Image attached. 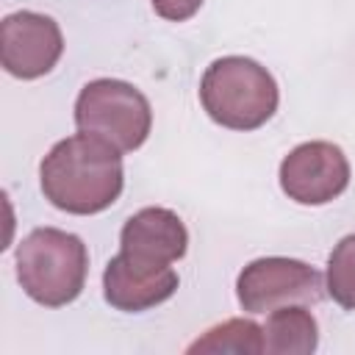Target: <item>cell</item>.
Returning a JSON list of instances; mask_svg holds the SVG:
<instances>
[{
    "mask_svg": "<svg viewBox=\"0 0 355 355\" xmlns=\"http://www.w3.org/2000/svg\"><path fill=\"white\" fill-rule=\"evenodd\" d=\"M150 6H153V11H155L161 19L186 22V19H191V17L200 11L202 0H150Z\"/></svg>",
    "mask_w": 355,
    "mask_h": 355,
    "instance_id": "13",
    "label": "cell"
},
{
    "mask_svg": "<svg viewBox=\"0 0 355 355\" xmlns=\"http://www.w3.org/2000/svg\"><path fill=\"white\" fill-rule=\"evenodd\" d=\"M44 200L58 211L92 216L111 208L125 186L122 155L97 136L75 133L50 147L39 164Z\"/></svg>",
    "mask_w": 355,
    "mask_h": 355,
    "instance_id": "1",
    "label": "cell"
},
{
    "mask_svg": "<svg viewBox=\"0 0 355 355\" xmlns=\"http://www.w3.org/2000/svg\"><path fill=\"white\" fill-rule=\"evenodd\" d=\"M178 291V272L172 266L144 263L116 252L103 272V297L122 313H141L166 302Z\"/></svg>",
    "mask_w": 355,
    "mask_h": 355,
    "instance_id": "8",
    "label": "cell"
},
{
    "mask_svg": "<svg viewBox=\"0 0 355 355\" xmlns=\"http://www.w3.org/2000/svg\"><path fill=\"white\" fill-rule=\"evenodd\" d=\"M75 125L80 133L97 136L119 153L139 150L153 128L150 100L128 80H89L75 100Z\"/></svg>",
    "mask_w": 355,
    "mask_h": 355,
    "instance_id": "4",
    "label": "cell"
},
{
    "mask_svg": "<svg viewBox=\"0 0 355 355\" xmlns=\"http://www.w3.org/2000/svg\"><path fill=\"white\" fill-rule=\"evenodd\" d=\"M186 352H236V355H261L263 352V327L252 319H227L208 327Z\"/></svg>",
    "mask_w": 355,
    "mask_h": 355,
    "instance_id": "11",
    "label": "cell"
},
{
    "mask_svg": "<svg viewBox=\"0 0 355 355\" xmlns=\"http://www.w3.org/2000/svg\"><path fill=\"white\" fill-rule=\"evenodd\" d=\"M17 280L22 291L44 305L61 308L80 297L89 272V250L80 236L61 227H36L17 247Z\"/></svg>",
    "mask_w": 355,
    "mask_h": 355,
    "instance_id": "3",
    "label": "cell"
},
{
    "mask_svg": "<svg viewBox=\"0 0 355 355\" xmlns=\"http://www.w3.org/2000/svg\"><path fill=\"white\" fill-rule=\"evenodd\" d=\"M322 297V275L311 263L297 258H255L236 277V300L247 313H266L294 302H319Z\"/></svg>",
    "mask_w": 355,
    "mask_h": 355,
    "instance_id": "5",
    "label": "cell"
},
{
    "mask_svg": "<svg viewBox=\"0 0 355 355\" xmlns=\"http://www.w3.org/2000/svg\"><path fill=\"white\" fill-rule=\"evenodd\" d=\"M189 250V230L183 219L161 205H150L136 211L119 233V252L144 261V263H158L169 266L180 261Z\"/></svg>",
    "mask_w": 355,
    "mask_h": 355,
    "instance_id": "9",
    "label": "cell"
},
{
    "mask_svg": "<svg viewBox=\"0 0 355 355\" xmlns=\"http://www.w3.org/2000/svg\"><path fill=\"white\" fill-rule=\"evenodd\" d=\"M205 114L227 130H258L280 103L277 80L266 67L247 55H222L208 64L200 80Z\"/></svg>",
    "mask_w": 355,
    "mask_h": 355,
    "instance_id": "2",
    "label": "cell"
},
{
    "mask_svg": "<svg viewBox=\"0 0 355 355\" xmlns=\"http://www.w3.org/2000/svg\"><path fill=\"white\" fill-rule=\"evenodd\" d=\"M64 53V36L53 17L39 11H14L0 22L3 69L19 80L47 75Z\"/></svg>",
    "mask_w": 355,
    "mask_h": 355,
    "instance_id": "7",
    "label": "cell"
},
{
    "mask_svg": "<svg viewBox=\"0 0 355 355\" xmlns=\"http://www.w3.org/2000/svg\"><path fill=\"white\" fill-rule=\"evenodd\" d=\"M349 161L333 141L297 144L277 169L280 189L300 205H327L349 186Z\"/></svg>",
    "mask_w": 355,
    "mask_h": 355,
    "instance_id": "6",
    "label": "cell"
},
{
    "mask_svg": "<svg viewBox=\"0 0 355 355\" xmlns=\"http://www.w3.org/2000/svg\"><path fill=\"white\" fill-rule=\"evenodd\" d=\"M324 288L333 302H338L344 311H355V233L344 236L330 258H327V275Z\"/></svg>",
    "mask_w": 355,
    "mask_h": 355,
    "instance_id": "12",
    "label": "cell"
},
{
    "mask_svg": "<svg viewBox=\"0 0 355 355\" xmlns=\"http://www.w3.org/2000/svg\"><path fill=\"white\" fill-rule=\"evenodd\" d=\"M319 347V324L300 302L269 311L263 324V352L269 355H311Z\"/></svg>",
    "mask_w": 355,
    "mask_h": 355,
    "instance_id": "10",
    "label": "cell"
}]
</instances>
